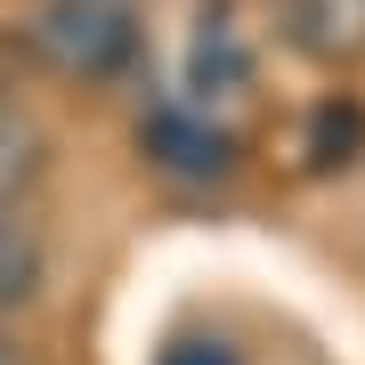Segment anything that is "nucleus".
<instances>
[{
	"label": "nucleus",
	"instance_id": "1",
	"mask_svg": "<svg viewBox=\"0 0 365 365\" xmlns=\"http://www.w3.org/2000/svg\"><path fill=\"white\" fill-rule=\"evenodd\" d=\"M33 49L73 81H122L138 66L146 33L130 0H41L33 16Z\"/></svg>",
	"mask_w": 365,
	"mask_h": 365
},
{
	"label": "nucleus",
	"instance_id": "2",
	"mask_svg": "<svg viewBox=\"0 0 365 365\" xmlns=\"http://www.w3.org/2000/svg\"><path fill=\"white\" fill-rule=\"evenodd\" d=\"M138 146H146V163H155L163 179H187V187H211V179L235 170L227 122H211V106H195V98H163L155 114L138 122Z\"/></svg>",
	"mask_w": 365,
	"mask_h": 365
},
{
	"label": "nucleus",
	"instance_id": "5",
	"mask_svg": "<svg viewBox=\"0 0 365 365\" xmlns=\"http://www.w3.org/2000/svg\"><path fill=\"white\" fill-rule=\"evenodd\" d=\"M244 73H252V57H244V33H235V16H227V9H220V16L203 9V25H195V106L227 98Z\"/></svg>",
	"mask_w": 365,
	"mask_h": 365
},
{
	"label": "nucleus",
	"instance_id": "8",
	"mask_svg": "<svg viewBox=\"0 0 365 365\" xmlns=\"http://www.w3.org/2000/svg\"><path fill=\"white\" fill-rule=\"evenodd\" d=\"M0 365H25V357H16V349H9V341H0Z\"/></svg>",
	"mask_w": 365,
	"mask_h": 365
},
{
	"label": "nucleus",
	"instance_id": "6",
	"mask_svg": "<svg viewBox=\"0 0 365 365\" xmlns=\"http://www.w3.org/2000/svg\"><path fill=\"white\" fill-rule=\"evenodd\" d=\"M33 170H41V130H33V114H25V106L0 90V203H9L16 187L33 179Z\"/></svg>",
	"mask_w": 365,
	"mask_h": 365
},
{
	"label": "nucleus",
	"instance_id": "3",
	"mask_svg": "<svg viewBox=\"0 0 365 365\" xmlns=\"http://www.w3.org/2000/svg\"><path fill=\"white\" fill-rule=\"evenodd\" d=\"M276 25L300 57H365V0H276Z\"/></svg>",
	"mask_w": 365,
	"mask_h": 365
},
{
	"label": "nucleus",
	"instance_id": "7",
	"mask_svg": "<svg viewBox=\"0 0 365 365\" xmlns=\"http://www.w3.org/2000/svg\"><path fill=\"white\" fill-rule=\"evenodd\" d=\"M155 365H244V349H235L227 333H211V325H187V333H170Z\"/></svg>",
	"mask_w": 365,
	"mask_h": 365
},
{
	"label": "nucleus",
	"instance_id": "4",
	"mask_svg": "<svg viewBox=\"0 0 365 365\" xmlns=\"http://www.w3.org/2000/svg\"><path fill=\"white\" fill-rule=\"evenodd\" d=\"M41 276H49V235H41L33 211H16V195L0 203V317L33 309Z\"/></svg>",
	"mask_w": 365,
	"mask_h": 365
}]
</instances>
